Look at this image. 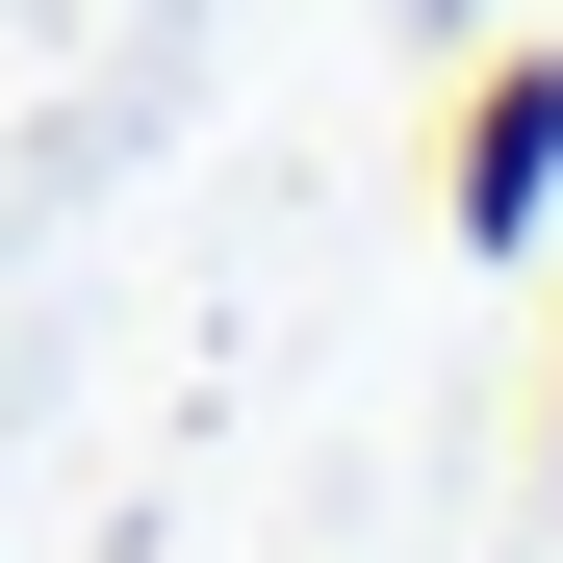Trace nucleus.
Segmentation results:
<instances>
[{
  "instance_id": "1",
  "label": "nucleus",
  "mask_w": 563,
  "mask_h": 563,
  "mask_svg": "<svg viewBox=\"0 0 563 563\" xmlns=\"http://www.w3.org/2000/svg\"><path fill=\"white\" fill-rule=\"evenodd\" d=\"M435 206H461V256H538V206H563V52H487V77H461V179H435Z\"/></svg>"
},
{
  "instance_id": "2",
  "label": "nucleus",
  "mask_w": 563,
  "mask_h": 563,
  "mask_svg": "<svg viewBox=\"0 0 563 563\" xmlns=\"http://www.w3.org/2000/svg\"><path fill=\"white\" fill-rule=\"evenodd\" d=\"M538 487H563V410H538Z\"/></svg>"
}]
</instances>
